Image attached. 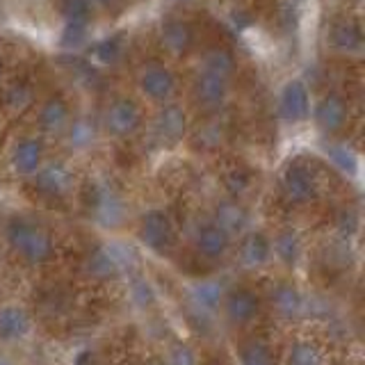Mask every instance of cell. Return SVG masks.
I'll list each match as a JSON object with an SVG mask.
<instances>
[{
  "instance_id": "1",
  "label": "cell",
  "mask_w": 365,
  "mask_h": 365,
  "mask_svg": "<svg viewBox=\"0 0 365 365\" xmlns=\"http://www.w3.org/2000/svg\"><path fill=\"white\" fill-rule=\"evenodd\" d=\"M5 237L9 249L28 265H43L55 256L53 235L28 217H11L5 226Z\"/></svg>"
},
{
  "instance_id": "2",
  "label": "cell",
  "mask_w": 365,
  "mask_h": 365,
  "mask_svg": "<svg viewBox=\"0 0 365 365\" xmlns=\"http://www.w3.org/2000/svg\"><path fill=\"white\" fill-rule=\"evenodd\" d=\"M281 190L283 197L294 205H306L317 199L319 187H317V176L313 174V169L294 160L288 163L285 169L281 171Z\"/></svg>"
},
{
  "instance_id": "3",
  "label": "cell",
  "mask_w": 365,
  "mask_h": 365,
  "mask_svg": "<svg viewBox=\"0 0 365 365\" xmlns=\"http://www.w3.org/2000/svg\"><path fill=\"white\" fill-rule=\"evenodd\" d=\"M137 235H140V242L146 249H151L153 254H165L174 245V224H171V217L160 208L144 212Z\"/></svg>"
},
{
  "instance_id": "4",
  "label": "cell",
  "mask_w": 365,
  "mask_h": 365,
  "mask_svg": "<svg viewBox=\"0 0 365 365\" xmlns=\"http://www.w3.org/2000/svg\"><path fill=\"white\" fill-rule=\"evenodd\" d=\"M103 125L112 137L125 140L142 128V110L133 98H114L103 114Z\"/></svg>"
},
{
  "instance_id": "5",
  "label": "cell",
  "mask_w": 365,
  "mask_h": 365,
  "mask_svg": "<svg viewBox=\"0 0 365 365\" xmlns=\"http://www.w3.org/2000/svg\"><path fill=\"white\" fill-rule=\"evenodd\" d=\"M34 187L39 190V194L48 199H64L73 192L76 185V174L73 169L64 163H43L41 169L32 176Z\"/></svg>"
},
{
  "instance_id": "6",
  "label": "cell",
  "mask_w": 365,
  "mask_h": 365,
  "mask_svg": "<svg viewBox=\"0 0 365 365\" xmlns=\"http://www.w3.org/2000/svg\"><path fill=\"white\" fill-rule=\"evenodd\" d=\"M311 114V91L299 78L288 80L279 91V117L285 123H302Z\"/></svg>"
},
{
  "instance_id": "7",
  "label": "cell",
  "mask_w": 365,
  "mask_h": 365,
  "mask_svg": "<svg viewBox=\"0 0 365 365\" xmlns=\"http://www.w3.org/2000/svg\"><path fill=\"white\" fill-rule=\"evenodd\" d=\"M220 311L224 313L226 322L231 327H247L260 313V299L254 290L249 288H233L226 290Z\"/></svg>"
},
{
  "instance_id": "8",
  "label": "cell",
  "mask_w": 365,
  "mask_h": 365,
  "mask_svg": "<svg viewBox=\"0 0 365 365\" xmlns=\"http://www.w3.org/2000/svg\"><path fill=\"white\" fill-rule=\"evenodd\" d=\"M137 85H140V91L148 101L167 103L171 101V96H174V91H176V76L169 66L160 62H151V64H144L140 78H137Z\"/></svg>"
},
{
  "instance_id": "9",
  "label": "cell",
  "mask_w": 365,
  "mask_h": 365,
  "mask_svg": "<svg viewBox=\"0 0 365 365\" xmlns=\"http://www.w3.org/2000/svg\"><path fill=\"white\" fill-rule=\"evenodd\" d=\"M185 133H187V114L180 106L176 103H163V108L155 114V121H153V135L158 144L163 146H176L185 140Z\"/></svg>"
},
{
  "instance_id": "10",
  "label": "cell",
  "mask_w": 365,
  "mask_h": 365,
  "mask_svg": "<svg viewBox=\"0 0 365 365\" xmlns=\"http://www.w3.org/2000/svg\"><path fill=\"white\" fill-rule=\"evenodd\" d=\"M313 121L324 135H338L349 121V106L336 91H329L315 103Z\"/></svg>"
},
{
  "instance_id": "11",
  "label": "cell",
  "mask_w": 365,
  "mask_h": 365,
  "mask_svg": "<svg viewBox=\"0 0 365 365\" xmlns=\"http://www.w3.org/2000/svg\"><path fill=\"white\" fill-rule=\"evenodd\" d=\"M85 272L91 279L110 281L119 279L125 272V251L117 245H101L85 260Z\"/></svg>"
},
{
  "instance_id": "12",
  "label": "cell",
  "mask_w": 365,
  "mask_h": 365,
  "mask_svg": "<svg viewBox=\"0 0 365 365\" xmlns=\"http://www.w3.org/2000/svg\"><path fill=\"white\" fill-rule=\"evenodd\" d=\"M228 91H231V80L208 73V71H201L194 78V85H192L194 103L205 112L220 110L228 98Z\"/></svg>"
},
{
  "instance_id": "13",
  "label": "cell",
  "mask_w": 365,
  "mask_h": 365,
  "mask_svg": "<svg viewBox=\"0 0 365 365\" xmlns=\"http://www.w3.org/2000/svg\"><path fill=\"white\" fill-rule=\"evenodd\" d=\"M43 158H46V148L39 137H23V140H19L14 148H11L9 163L16 176L32 178L41 169Z\"/></svg>"
},
{
  "instance_id": "14",
  "label": "cell",
  "mask_w": 365,
  "mask_h": 365,
  "mask_svg": "<svg viewBox=\"0 0 365 365\" xmlns=\"http://www.w3.org/2000/svg\"><path fill=\"white\" fill-rule=\"evenodd\" d=\"M237 260L245 269H260L272 260V237L262 231H245L240 235Z\"/></svg>"
},
{
  "instance_id": "15",
  "label": "cell",
  "mask_w": 365,
  "mask_h": 365,
  "mask_svg": "<svg viewBox=\"0 0 365 365\" xmlns=\"http://www.w3.org/2000/svg\"><path fill=\"white\" fill-rule=\"evenodd\" d=\"M224 294H226V285L222 281L203 279V281H194L190 285L187 299H190V306L194 308V313L215 315V313H220Z\"/></svg>"
},
{
  "instance_id": "16",
  "label": "cell",
  "mask_w": 365,
  "mask_h": 365,
  "mask_svg": "<svg viewBox=\"0 0 365 365\" xmlns=\"http://www.w3.org/2000/svg\"><path fill=\"white\" fill-rule=\"evenodd\" d=\"M269 302H272L274 313H277L281 319H288V322L299 319L304 315V308H306L302 290L290 281H281V283L274 285L272 292H269Z\"/></svg>"
},
{
  "instance_id": "17",
  "label": "cell",
  "mask_w": 365,
  "mask_h": 365,
  "mask_svg": "<svg viewBox=\"0 0 365 365\" xmlns=\"http://www.w3.org/2000/svg\"><path fill=\"white\" fill-rule=\"evenodd\" d=\"M210 222H215L224 233H228L231 237H237L245 231H249L251 217H249V210L237 199H224L215 205V212H212Z\"/></svg>"
},
{
  "instance_id": "18",
  "label": "cell",
  "mask_w": 365,
  "mask_h": 365,
  "mask_svg": "<svg viewBox=\"0 0 365 365\" xmlns=\"http://www.w3.org/2000/svg\"><path fill=\"white\" fill-rule=\"evenodd\" d=\"M231 235L224 233L220 226L215 222H205L197 228L194 233V249L199 251L203 258L208 260H217V258H224L231 249Z\"/></svg>"
},
{
  "instance_id": "19",
  "label": "cell",
  "mask_w": 365,
  "mask_h": 365,
  "mask_svg": "<svg viewBox=\"0 0 365 365\" xmlns=\"http://www.w3.org/2000/svg\"><path fill=\"white\" fill-rule=\"evenodd\" d=\"M68 121H71V108L62 96H51L41 103L37 125L43 135H64Z\"/></svg>"
},
{
  "instance_id": "20",
  "label": "cell",
  "mask_w": 365,
  "mask_h": 365,
  "mask_svg": "<svg viewBox=\"0 0 365 365\" xmlns=\"http://www.w3.org/2000/svg\"><path fill=\"white\" fill-rule=\"evenodd\" d=\"M160 43L169 55L182 57L194 46V30L182 19H167L160 28Z\"/></svg>"
},
{
  "instance_id": "21",
  "label": "cell",
  "mask_w": 365,
  "mask_h": 365,
  "mask_svg": "<svg viewBox=\"0 0 365 365\" xmlns=\"http://www.w3.org/2000/svg\"><path fill=\"white\" fill-rule=\"evenodd\" d=\"M32 331V317L21 304L0 308V342H19Z\"/></svg>"
},
{
  "instance_id": "22",
  "label": "cell",
  "mask_w": 365,
  "mask_h": 365,
  "mask_svg": "<svg viewBox=\"0 0 365 365\" xmlns=\"http://www.w3.org/2000/svg\"><path fill=\"white\" fill-rule=\"evenodd\" d=\"M329 46L340 55H359L363 51V32L354 21L340 19L329 30Z\"/></svg>"
},
{
  "instance_id": "23",
  "label": "cell",
  "mask_w": 365,
  "mask_h": 365,
  "mask_svg": "<svg viewBox=\"0 0 365 365\" xmlns=\"http://www.w3.org/2000/svg\"><path fill=\"white\" fill-rule=\"evenodd\" d=\"M304 254V240L299 235V231L292 226L281 228L277 233V237L272 240V258H277L283 267H297V262L302 260Z\"/></svg>"
},
{
  "instance_id": "24",
  "label": "cell",
  "mask_w": 365,
  "mask_h": 365,
  "mask_svg": "<svg viewBox=\"0 0 365 365\" xmlns=\"http://www.w3.org/2000/svg\"><path fill=\"white\" fill-rule=\"evenodd\" d=\"M94 215L103 226H117L123 220V201L108 185H96L94 190Z\"/></svg>"
},
{
  "instance_id": "25",
  "label": "cell",
  "mask_w": 365,
  "mask_h": 365,
  "mask_svg": "<svg viewBox=\"0 0 365 365\" xmlns=\"http://www.w3.org/2000/svg\"><path fill=\"white\" fill-rule=\"evenodd\" d=\"M235 68H237L235 55L226 48H210V51H205L201 57V71L222 76L226 80H231L235 76Z\"/></svg>"
},
{
  "instance_id": "26",
  "label": "cell",
  "mask_w": 365,
  "mask_h": 365,
  "mask_svg": "<svg viewBox=\"0 0 365 365\" xmlns=\"http://www.w3.org/2000/svg\"><path fill=\"white\" fill-rule=\"evenodd\" d=\"M66 144L73 148V151H87V148L96 142V125L89 119L80 117V119H71L64 130Z\"/></svg>"
},
{
  "instance_id": "27",
  "label": "cell",
  "mask_w": 365,
  "mask_h": 365,
  "mask_svg": "<svg viewBox=\"0 0 365 365\" xmlns=\"http://www.w3.org/2000/svg\"><path fill=\"white\" fill-rule=\"evenodd\" d=\"M324 354L311 340H297L285 354V365H324Z\"/></svg>"
},
{
  "instance_id": "28",
  "label": "cell",
  "mask_w": 365,
  "mask_h": 365,
  "mask_svg": "<svg viewBox=\"0 0 365 365\" xmlns=\"http://www.w3.org/2000/svg\"><path fill=\"white\" fill-rule=\"evenodd\" d=\"M237 363L240 365H277V356H274L272 347L265 340H249L240 347Z\"/></svg>"
},
{
  "instance_id": "29",
  "label": "cell",
  "mask_w": 365,
  "mask_h": 365,
  "mask_svg": "<svg viewBox=\"0 0 365 365\" xmlns=\"http://www.w3.org/2000/svg\"><path fill=\"white\" fill-rule=\"evenodd\" d=\"M3 103L11 114H23L34 106V89L28 83L9 85L3 94Z\"/></svg>"
},
{
  "instance_id": "30",
  "label": "cell",
  "mask_w": 365,
  "mask_h": 365,
  "mask_svg": "<svg viewBox=\"0 0 365 365\" xmlns=\"http://www.w3.org/2000/svg\"><path fill=\"white\" fill-rule=\"evenodd\" d=\"M224 190L228 192V199H242L245 194L254 185V176L245 167H233L224 174Z\"/></svg>"
},
{
  "instance_id": "31",
  "label": "cell",
  "mask_w": 365,
  "mask_h": 365,
  "mask_svg": "<svg viewBox=\"0 0 365 365\" xmlns=\"http://www.w3.org/2000/svg\"><path fill=\"white\" fill-rule=\"evenodd\" d=\"M60 11L64 23H78V26H89L94 16V5L89 0H60Z\"/></svg>"
},
{
  "instance_id": "32",
  "label": "cell",
  "mask_w": 365,
  "mask_h": 365,
  "mask_svg": "<svg viewBox=\"0 0 365 365\" xmlns=\"http://www.w3.org/2000/svg\"><path fill=\"white\" fill-rule=\"evenodd\" d=\"M128 297H130V302L137 308H142V311L155 306V302H158V294H155V288L151 285V281H146L142 277H137V279L130 281V285H128Z\"/></svg>"
},
{
  "instance_id": "33",
  "label": "cell",
  "mask_w": 365,
  "mask_h": 365,
  "mask_svg": "<svg viewBox=\"0 0 365 365\" xmlns=\"http://www.w3.org/2000/svg\"><path fill=\"white\" fill-rule=\"evenodd\" d=\"M226 140V130L220 123H205L197 133V146L203 151H217Z\"/></svg>"
},
{
  "instance_id": "34",
  "label": "cell",
  "mask_w": 365,
  "mask_h": 365,
  "mask_svg": "<svg viewBox=\"0 0 365 365\" xmlns=\"http://www.w3.org/2000/svg\"><path fill=\"white\" fill-rule=\"evenodd\" d=\"M121 55H123V43H121L119 37L101 41V43H96V48H94V57L101 64H106V66L117 64L121 60Z\"/></svg>"
},
{
  "instance_id": "35",
  "label": "cell",
  "mask_w": 365,
  "mask_h": 365,
  "mask_svg": "<svg viewBox=\"0 0 365 365\" xmlns=\"http://www.w3.org/2000/svg\"><path fill=\"white\" fill-rule=\"evenodd\" d=\"M167 365H199V361L190 345H185V342H176V345L167 351Z\"/></svg>"
},
{
  "instance_id": "36",
  "label": "cell",
  "mask_w": 365,
  "mask_h": 365,
  "mask_svg": "<svg viewBox=\"0 0 365 365\" xmlns=\"http://www.w3.org/2000/svg\"><path fill=\"white\" fill-rule=\"evenodd\" d=\"M359 215L356 210H351V208H345V210H340L338 217H336V231L342 235V237H354L359 231Z\"/></svg>"
},
{
  "instance_id": "37",
  "label": "cell",
  "mask_w": 365,
  "mask_h": 365,
  "mask_svg": "<svg viewBox=\"0 0 365 365\" xmlns=\"http://www.w3.org/2000/svg\"><path fill=\"white\" fill-rule=\"evenodd\" d=\"M329 155L331 160L342 169V171H354L356 169V158L349 151L347 146H338V148H329Z\"/></svg>"
},
{
  "instance_id": "38",
  "label": "cell",
  "mask_w": 365,
  "mask_h": 365,
  "mask_svg": "<svg viewBox=\"0 0 365 365\" xmlns=\"http://www.w3.org/2000/svg\"><path fill=\"white\" fill-rule=\"evenodd\" d=\"M87 28L89 26H78V23H64L62 43L64 46H78V43H83V39L87 37Z\"/></svg>"
},
{
  "instance_id": "39",
  "label": "cell",
  "mask_w": 365,
  "mask_h": 365,
  "mask_svg": "<svg viewBox=\"0 0 365 365\" xmlns=\"http://www.w3.org/2000/svg\"><path fill=\"white\" fill-rule=\"evenodd\" d=\"M91 5H98V7H110V5H114L117 0H89Z\"/></svg>"
},
{
  "instance_id": "40",
  "label": "cell",
  "mask_w": 365,
  "mask_h": 365,
  "mask_svg": "<svg viewBox=\"0 0 365 365\" xmlns=\"http://www.w3.org/2000/svg\"><path fill=\"white\" fill-rule=\"evenodd\" d=\"M0 365H14V361H11V359H7L5 354H0Z\"/></svg>"
},
{
  "instance_id": "41",
  "label": "cell",
  "mask_w": 365,
  "mask_h": 365,
  "mask_svg": "<svg viewBox=\"0 0 365 365\" xmlns=\"http://www.w3.org/2000/svg\"><path fill=\"white\" fill-rule=\"evenodd\" d=\"M0 78H3V60H0Z\"/></svg>"
}]
</instances>
